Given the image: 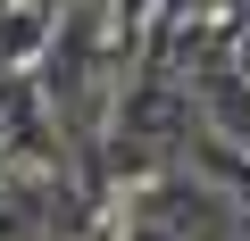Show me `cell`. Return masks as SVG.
<instances>
[{"instance_id":"1","label":"cell","mask_w":250,"mask_h":241,"mask_svg":"<svg viewBox=\"0 0 250 241\" xmlns=\"http://www.w3.org/2000/svg\"><path fill=\"white\" fill-rule=\"evenodd\" d=\"M108 241H175V233H167V224H150V216H142V208H134V216H125V224H117V233H108Z\"/></svg>"}]
</instances>
